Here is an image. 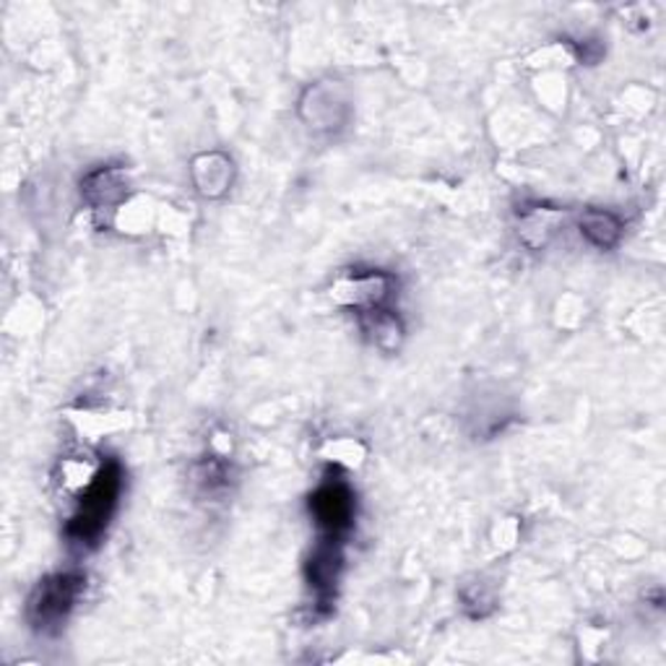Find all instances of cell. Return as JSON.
Masks as SVG:
<instances>
[{
    "instance_id": "cell-1",
    "label": "cell",
    "mask_w": 666,
    "mask_h": 666,
    "mask_svg": "<svg viewBox=\"0 0 666 666\" xmlns=\"http://www.w3.org/2000/svg\"><path fill=\"white\" fill-rule=\"evenodd\" d=\"M120 487H123L120 466L115 461H108V464H102L100 474L94 476V482L83 490L79 513L68 524V539L73 544H94L100 539L118 505Z\"/></svg>"
},
{
    "instance_id": "cell-2",
    "label": "cell",
    "mask_w": 666,
    "mask_h": 666,
    "mask_svg": "<svg viewBox=\"0 0 666 666\" xmlns=\"http://www.w3.org/2000/svg\"><path fill=\"white\" fill-rule=\"evenodd\" d=\"M81 592L83 578L75 573H58L40 581V586L29 596V623H32L34 630H52V627H58L68 617V612L73 609Z\"/></svg>"
},
{
    "instance_id": "cell-3",
    "label": "cell",
    "mask_w": 666,
    "mask_h": 666,
    "mask_svg": "<svg viewBox=\"0 0 666 666\" xmlns=\"http://www.w3.org/2000/svg\"><path fill=\"white\" fill-rule=\"evenodd\" d=\"M396 290V279L383 271H367V274H354V276H342L333 284V300L342 302V305H352L367 313V310L383 307L385 302L393 297Z\"/></svg>"
},
{
    "instance_id": "cell-4",
    "label": "cell",
    "mask_w": 666,
    "mask_h": 666,
    "mask_svg": "<svg viewBox=\"0 0 666 666\" xmlns=\"http://www.w3.org/2000/svg\"><path fill=\"white\" fill-rule=\"evenodd\" d=\"M300 112L305 123L315 131H333V128L344 125L346 115H350V102H346L344 89L336 81H321L310 87L307 94L302 97Z\"/></svg>"
},
{
    "instance_id": "cell-5",
    "label": "cell",
    "mask_w": 666,
    "mask_h": 666,
    "mask_svg": "<svg viewBox=\"0 0 666 666\" xmlns=\"http://www.w3.org/2000/svg\"><path fill=\"white\" fill-rule=\"evenodd\" d=\"M310 508L317 526L323 528L329 539H339L346 528L352 526L354 518V497L352 490L344 482H329L315 492L310 500Z\"/></svg>"
},
{
    "instance_id": "cell-6",
    "label": "cell",
    "mask_w": 666,
    "mask_h": 666,
    "mask_svg": "<svg viewBox=\"0 0 666 666\" xmlns=\"http://www.w3.org/2000/svg\"><path fill=\"white\" fill-rule=\"evenodd\" d=\"M232 175H234L232 159L219 154V151H209V154H201L193 159L195 191L206 195V199H219V195L230 191Z\"/></svg>"
},
{
    "instance_id": "cell-7",
    "label": "cell",
    "mask_w": 666,
    "mask_h": 666,
    "mask_svg": "<svg viewBox=\"0 0 666 666\" xmlns=\"http://www.w3.org/2000/svg\"><path fill=\"white\" fill-rule=\"evenodd\" d=\"M339 571H342V552L336 547V539H325V544L313 552L307 565L310 586L315 588L321 599H329L331 596L333 586L339 581Z\"/></svg>"
},
{
    "instance_id": "cell-8",
    "label": "cell",
    "mask_w": 666,
    "mask_h": 666,
    "mask_svg": "<svg viewBox=\"0 0 666 666\" xmlns=\"http://www.w3.org/2000/svg\"><path fill=\"white\" fill-rule=\"evenodd\" d=\"M81 193L92 206H112L125 195V175L115 167H102L87 175L81 183Z\"/></svg>"
},
{
    "instance_id": "cell-9",
    "label": "cell",
    "mask_w": 666,
    "mask_h": 666,
    "mask_svg": "<svg viewBox=\"0 0 666 666\" xmlns=\"http://www.w3.org/2000/svg\"><path fill=\"white\" fill-rule=\"evenodd\" d=\"M581 234L586 238L592 245L609 250L615 248L619 238H623V222L612 214V211H602V209H588L581 214Z\"/></svg>"
},
{
    "instance_id": "cell-10",
    "label": "cell",
    "mask_w": 666,
    "mask_h": 666,
    "mask_svg": "<svg viewBox=\"0 0 666 666\" xmlns=\"http://www.w3.org/2000/svg\"><path fill=\"white\" fill-rule=\"evenodd\" d=\"M563 219V211L549 206H532L524 209L518 224V238L526 242L528 248H544L552 232L557 230V222Z\"/></svg>"
},
{
    "instance_id": "cell-11",
    "label": "cell",
    "mask_w": 666,
    "mask_h": 666,
    "mask_svg": "<svg viewBox=\"0 0 666 666\" xmlns=\"http://www.w3.org/2000/svg\"><path fill=\"white\" fill-rule=\"evenodd\" d=\"M362 323H365V331L373 336V342L381 346V350H398L401 339H404V325H401V321L391 310H367V313H362Z\"/></svg>"
}]
</instances>
